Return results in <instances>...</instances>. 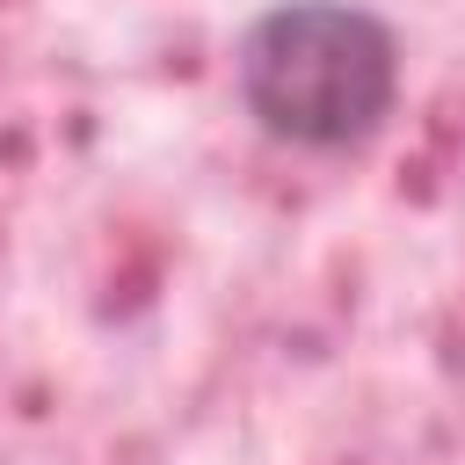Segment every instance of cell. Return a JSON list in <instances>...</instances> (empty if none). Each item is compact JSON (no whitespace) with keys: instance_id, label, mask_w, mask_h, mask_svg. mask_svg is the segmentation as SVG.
Masks as SVG:
<instances>
[{"instance_id":"obj_1","label":"cell","mask_w":465,"mask_h":465,"mask_svg":"<svg viewBox=\"0 0 465 465\" xmlns=\"http://www.w3.org/2000/svg\"><path fill=\"white\" fill-rule=\"evenodd\" d=\"M240 102L247 116L312 153L363 145L400 94V36L356 0H283L240 36Z\"/></svg>"}]
</instances>
